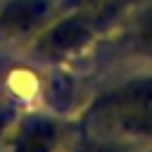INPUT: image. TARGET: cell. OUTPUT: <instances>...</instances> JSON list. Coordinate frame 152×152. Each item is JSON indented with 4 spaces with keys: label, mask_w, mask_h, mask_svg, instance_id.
<instances>
[{
    "label": "cell",
    "mask_w": 152,
    "mask_h": 152,
    "mask_svg": "<svg viewBox=\"0 0 152 152\" xmlns=\"http://www.w3.org/2000/svg\"><path fill=\"white\" fill-rule=\"evenodd\" d=\"M102 33L112 36L126 69L152 66V0L126 7Z\"/></svg>",
    "instance_id": "3"
},
{
    "label": "cell",
    "mask_w": 152,
    "mask_h": 152,
    "mask_svg": "<svg viewBox=\"0 0 152 152\" xmlns=\"http://www.w3.org/2000/svg\"><path fill=\"white\" fill-rule=\"evenodd\" d=\"M152 107V66L126 69L86 107V124Z\"/></svg>",
    "instance_id": "1"
},
{
    "label": "cell",
    "mask_w": 152,
    "mask_h": 152,
    "mask_svg": "<svg viewBox=\"0 0 152 152\" xmlns=\"http://www.w3.org/2000/svg\"><path fill=\"white\" fill-rule=\"evenodd\" d=\"M100 33H102V26L95 12H88V10L59 12L55 21L45 24V28L40 31L36 48L48 57L62 59V57H71L90 48Z\"/></svg>",
    "instance_id": "2"
},
{
    "label": "cell",
    "mask_w": 152,
    "mask_h": 152,
    "mask_svg": "<svg viewBox=\"0 0 152 152\" xmlns=\"http://www.w3.org/2000/svg\"><path fill=\"white\" fill-rule=\"evenodd\" d=\"M59 12V0H10L0 12V24L10 31H33Z\"/></svg>",
    "instance_id": "4"
},
{
    "label": "cell",
    "mask_w": 152,
    "mask_h": 152,
    "mask_svg": "<svg viewBox=\"0 0 152 152\" xmlns=\"http://www.w3.org/2000/svg\"><path fill=\"white\" fill-rule=\"evenodd\" d=\"M57 142H59V126L50 116L31 114L19 126L14 152H55Z\"/></svg>",
    "instance_id": "6"
},
{
    "label": "cell",
    "mask_w": 152,
    "mask_h": 152,
    "mask_svg": "<svg viewBox=\"0 0 152 152\" xmlns=\"http://www.w3.org/2000/svg\"><path fill=\"white\" fill-rule=\"evenodd\" d=\"M86 131L93 133H112L119 138H126L131 142H147L152 140V107L138 109V112H128V114H119L112 119H102L95 124H86Z\"/></svg>",
    "instance_id": "5"
},
{
    "label": "cell",
    "mask_w": 152,
    "mask_h": 152,
    "mask_svg": "<svg viewBox=\"0 0 152 152\" xmlns=\"http://www.w3.org/2000/svg\"><path fill=\"white\" fill-rule=\"evenodd\" d=\"M138 142H131L126 138L88 131V145L83 147V152H138Z\"/></svg>",
    "instance_id": "7"
},
{
    "label": "cell",
    "mask_w": 152,
    "mask_h": 152,
    "mask_svg": "<svg viewBox=\"0 0 152 152\" xmlns=\"http://www.w3.org/2000/svg\"><path fill=\"white\" fill-rule=\"evenodd\" d=\"M107 0H59V10L62 12H71V10H88L95 12L104 5Z\"/></svg>",
    "instance_id": "8"
},
{
    "label": "cell",
    "mask_w": 152,
    "mask_h": 152,
    "mask_svg": "<svg viewBox=\"0 0 152 152\" xmlns=\"http://www.w3.org/2000/svg\"><path fill=\"white\" fill-rule=\"evenodd\" d=\"M138 152H152V140H147V142H142V145L138 147Z\"/></svg>",
    "instance_id": "9"
}]
</instances>
